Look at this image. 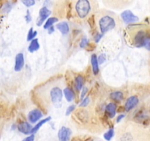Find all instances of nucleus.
Instances as JSON below:
<instances>
[{"mask_svg": "<svg viewBox=\"0 0 150 141\" xmlns=\"http://www.w3.org/2000/svg\"><path fill=\"white\" fill-rule=\"evenodd\" d=\"M121 18L125 24L135 23L139 21V18L130 10H125L121 13Z\"/></svg>", "mask_w": 150, "mask_h": 141, "instance_id": "obj_5", "label": "nucleus"}, {"mask_svg": "<svg viewBox=\"0 0 150 141\" xmlns=\"http://www.w3.org/2000/svg\"><path fill=\"white\" fill-rule=\"evenodd\" d=\"M144 46L148 50V51H150V37L146 36V40H145L144 42Z\"/></svg>", "mask_w": 150, "mask_h": 141, "instance_id": "obj_31", "label": "nucleus"}, {"mask_svg": "<svg viewBox=\"0 0 150 141\" xmlns=\"http://www.w3.org/2000/svg\"><path fill=\"white\" fill-rule=\"evenodd\" d=\"M98 59L99 65L103 64V63L105 61V55L104 54H101L100 55H99V57H98Z\"/></svg>", "mask_w": 150, "mask_h": 141, "instance_id": "obj_32", "label": "nucleus"}, {"mask_svg": "<svg viewBox=\"0 0 150 141\" xmlns=\"http://www.w3.org/2000/svg\"><path fill=\"white\" fill-rule=\"evenodd\" d=\"M110 98L113 101H117V102H120L124 98V95L121 91H114V92L110 93Z\"/></svg>", "mask_w": 150, "mask_h": 141, "instance_id": "obj_16", "label": "nucleus"}, {"mask_svg": "<svg viewBox=\"0 0 150 141\" xmlns=\"http://www.w3.org/2000/svg\"><path fill=\"white\" fill-rule=\"evenodd\" d=\"M146 38V33L143 30H139L135 34L133 38V45L137 48H140L144 46L145 40Z\"/></svg>", "mask_w": 150, "mask_h": 141, "instance_id": "obj_4", "label": "nucleus"}, {"mask_svg": "<svg viewBox=\"0 0 150 141\" xmlns=\"http://www.w3.org/2000/svg\"><path fill=\"white\" fill-rule=\"evenodd\" d=\"M120 141H133V136L129 133H125L122 135Z\"/></svg>", "mask_w": 150, "mask_h": 141, "instance_id": "obj_24", "label": "nucleus"}, {"mask_svg": "<svg viewBox=\"0 0 150 141\" xmlns=\"http://www.w3.org/2000/svg\"><path fill=\"white\" fill-rule=\"evenodd\" d=\"M98 24H99L101 34L103 35L108 31L114 29L116 27L117 23H116V21L114 19V17H112L110 15H105L99 19Z\"/></svg>", "mask_w": 150, "mask_h": 141, "instance_id": "obj_1", "label": "nucleus"}, {"mask_svg": "<svg viewBox=\"0 0 150 141\" xmlns=\"http://www.w3.org/2000/svg\"><path fill=\"white\" fill-rule=\"evenodd\" d=\"M48 33H49V34H51L52 32H54V26H51V27H50L49 29H48Z\"/></svg>", "mask_w": 150, "mask_h": 141, "instance_id": "obj_38", "label": "nucleus"}, {"mask_svg": "<svg viewBox=\"0 0 150 141\" xmlns=\"http://www.w3.org/2000/svg\"><path fill=\"white\" fill-rule=\"evenodd\" d=\"M117 104L115 103L111 102L108 104L105 107V115L109 118H113L115 117L117 113Z\"/></svg>", "mask_w": 150, "mask_h": 141, "instance_id": "obj_12", "label": "nucleus"}, {"mask_svg": "<svg viewBox=\"0 0 150 141\" xmlns=\"http://www.w3.org/2000/svg\"><path fill=\"white\" fill-rule=\"evenodd\" d=\"M58 21H59L58 18H56V17L48 18V19L46 20V21L45 22V24H44L43 28L45 29H49L50 27L53 26L54 24H55L56 22H57Z\"/></svg>", "mask_w": 150, "mask_h": 141, "instance_id": "obj_21", "label": "nucleus"}, {"mask_svg": "<svg viewBox=\"0 0 150 141\" xmlns=\"http://www.w3.org/2000/svg\"><path fill=\"white\" fill-rule=\"evenodd\" d=\"M23 66H24V56L22 53H18V54H16V59H15V71H21Z\"/></svg>", "mask_w": 150, "mask_h": 141, "instance_id": "obj_10", "label": "nucleus"}, {"mask_svg": "<svg viewBox=\"0 0 150 141\" xmlns=\"http://www.w3.org/2000/svg\"><path fill=\"white\" fill-rule=\"evenodd\" d=\"M87 92H88V88H86V87H83L81 90V95H80L81 101L85 98V95H86V94L87 93Z\"/></svg>", "mask_w": 150, "mask_h": 141, "instance_id": "obj_29", "label": "nucleus"}, {"mask_svg": "<svg viewBox=\"0 0 150 141\" xmlns=\"http://www.w3.org/2000/svg\"><path fill=\"white\" fill-rule=\"evenodd\" d=\"M42 117V113L39 109H34L28 114V120L31 123H35Z\"/></svg>", "mask_w": 150, "mask_h": 141, "instance_id": "obj_9", "label": "nucleus"}, {"mask_svg": "<svg viewBox=\"0 0 150 141\" xmlns=\"http://www.w3.org/2000/svg\"><path fill=\"white\" fill-rule=\"evenodd\" d=\"M38 35V32L37 31H34L33 28L31 27L29 29V32H28V35H27V41H32V40L35 39V37Z\"/></svg>", "mask_w": 150, "mask_h": 141, "instance_id": "obj_23", "label": "nucleus"}, {"mask_svg": "<svg viewBox=\"0 0 150 141\" xmlns=\"http://www.w3.org/2000/svg\"><path fill=\"white\" fill-rule=\"evenodd\" d=\"M99 141H100V140H99Z\"/></svg>", "mask_w": 150, "mask_h": 141, "instance_id": "obj_39", "label": "nucleus"}, {"mask_svg": "<svg viewBox=\"0 0 150 141\" xmlns=\"http://www.w3.org/2000/svg\"><path fill=\"white\" fill-rule=\"evenodd\" d=\"M35 134H31L30 135L24 138L22 141H35Z\"/></svg>", "mask_w": 150, "mask_h": 141, "instance_id": "obj_33", "label": "nucleus"}, {"mask_svg": "<svg viewBox=\"0 0 150 141\" xmlns=\"http://www.w3.org/2000/svg\"><path fill=\"white\" fill-rule=\"evenodd\" d=\"M25 19H26V21L27 22V23H29V22L32 21V16H31L30 12H29V10L26 11V16H25Z\"/></svg>", "mask_w": 150, "mask_h": 141, "instance_id": "obj_34", "label": "nucleus"}, {"mask_svg": "<svg viewBox=\"0 0 150 141\" xmlns=\"http://www.w3.org/2000/svg\"><path fill=\"white\" fill-rule=\"evenodd\" d=\"M76 110V106L75 105H70L66 110V115H69L71 113H73L74 110Z\"/></svg>", "mask_w": 150, "mask_h": 141, "instance_id": "obj_30", "label": "nucleus"}, {"mask_svg": "<svg viewBox=\"0 0 150 141\" xmlns=\"http://www.w3.org/2000/svg\"><path fill=\"white\" fill-rule=\"evenodd\" d=\"M103 37V34L101 33H97L96 35H95V41L96 43H98Z\"/></svg>", "mask_w": 150, "mask_h": 141, "instance_id": "obj_35", "label": "nucleus"}, {"mask_svg": "<svg viewBox=\"0 0 150 141\" xmlns=\"http://www.w3.org/2000/svg\"><path fill=\"white\" fill-rule=\"evenodd\" d=\"M124 117H125V115L124 114H120V115L117 116V120H116V122H117V123H120V122L121 121V120H122L123 118H124Z\"/></svg>", "mask_w": 150, "mask_h": 141, "instance_id": "obj_36", "label": "nucleus"}, {"mask_svg": "<svg viewBox=\"0 0 150 141\" xmlns=\"http://www.w3.org/2000/svg\"><path fill=\"white\" fill-rule=\"evenodd\" d=\"M39 48H40L39 41H38V39L35 38V39L32 40V41H31L30 44H29V47H28V51H29V52L32 53L38 51Z\"/></svg>", "mask_w": 150, "mask_h": 141, "instance_id": "obj_18", "label": "nucleus"}, {"mask_svg": "<svg viewBox=\"0 0 150 141\" xmlns=\"http://www.w3.org/2000/svg\"><path fill=\"white\" fill-rule=\"evenodd\" d=\"M50 98L51 101L56 107L61 104L63 97V91L59 87H54L50 90Z\"/></svg>", "mask_w": 150, "mask_h": 141, "instance_id": "obj_3", "label": "nucleus"}, {"mask_svg": "<svg viewBox=\"0 0 150 141\" xmlns=\"http://www.w3.org/2000/svg\"><path fill=\"white\" fill-rule=\"evenodd\" d=\"M139 102V99L136 95H132L129 97L125 101V110L126 112H129L133 110L134 107H136L138 105Z\"/></svg>", "mask_w": 150, "mask_h": 141, "instance_id": "obj_8", "label": "nucleus"}, {"mask_svg": "<svg viewBox=\"0 0 150 141\" xmlns=\"http://www.w3.org/2000/svg\"><path fill=\"white\" fill-rule=\"evenodd\" d=\"M56 27L59 29V31L63 35H67L70 32V27H69V25L67 22H60L56 25Z\"/></svg>", "mask_w": 150, "mask_h": 141, "instance_id": "obj_14", "label": "nucleus"}, {"mask_svg": "<svg viewBox=\"0 0 150 141\" xmlns=\"http://www.w3.org/2000/svg\"><path fill=\"white\" fill-rule=\"evenodd\" d=\"M89 101H90V100H89V97H85V98L81 101L80 104H79V107H86V106L89 104Z\"/></svg>", "mask_w": 150, "mask_h": 141, "instance_id": "obj_26", "label": "nucleus"}, {"mask_svg": "<svg viewBox=\"0 0 150 141\" xmlns=\"http://www.w3.org/2000/svg\"><path fill=\"white\" fill-rule=\"evenodd\" d=\"M91 65H92V72L95 75L99 73V63H98V57L95 54H93L91 57Z\"/></svg>", "mask_w": 150, "mask_h": 141, "instance_id": "obj_13", "label": "nucleus"}, {"mask_svg": "<svg viewBox=\"0 0 150 141\" xmlns=\"http://www.w3.org/2000/svg\"><path fill=\"white\" fill-rule=\"evenodd\" d=\"M63 93H64V97H65L66 100L69 102L72 101L73 100L75 97V93L73 92V90L71 88H65L63 90Z\"/></svg>", "mask_w": 150, "mask_h": 141, "instance_id": "obj_17", "label": "nucleus"}, {"mask_svg": "<svg viewBox=\"0 0 150 141\" xmlns=\"http://www.w3.org/2000/svg\"><path fill=\"white\" fill-rule=\"evenodd\" d=\"M21 3H23L26 7H32L35 4V1L34 0H24V1H21Z\"/></svg>", "mask_w": 150, "mask_h": 141, "instance_id": "obj_28", "label": "nucleus"}, {"mask_svg": "<svg viewBox=\"0 0 150 141\" xmlns=\"http://www.w3.org/2000/svg\"><path fill=\"white\" fill-rule=\"evenodd\" d=\"M76 13L80 19H84L91 10V4L88 0H79L76 2Z\"/></svg>", "mask_w": 150, "mask_h": 141, "instance_id": "obj_2", "label": "nucleus"}, {"mask_svg": "<svg viewBox=\"0 0 150 141\" xmlns=\"http://www.w3.org/2000/svg\"><path fill=\"white\" fill-rule=\"evenodd\" d=\"M12 8V4H10V2H7L2 7V11L3 13H9L10 10Z\"/></svg>", "mask_w": 150, "mask_h": 141, "instance_id": "obj_27", "label": "nucleus"}, {"mask_svg": "<svg viewBox=\"0 0 150 141\" xmlns=\"http://www.w3.org/2000/svg\"><path fill=\"white\" fill-rule=\"evenodd\" d=\"M17 128L18 130L21 133L24 135H29L32 133V129L33 127L27 121H21L18 124Z\"/></svg>", "mask_w": 150, "mask_h": 141, "instance_id": "obj_11", "label": "nucleus"}, {"mask_svg": "<svg viewBox=\"0 0 150 141\" xmlns=\"http://www.w3.org/2000/svg\"><path fill=\"white\" fill-rule=\"evenodd\" d=\"M86 111L85 110H78L76 112V113H75L76 116L78 117V118L82 122H86L88 119V115L87 113H86Z\"/></svg>", "mask_w": 150, "mask_h": 141, "instance_id": "obj_20", "label": "nucleus"}, {"mask_svg": "<svg viewBox=\"0 0 150 141\" xmlns=\"http://www.w3.org/2000/svg\"><path fill=\"white\" fill-rule=\"evenodd\" d=\"M72 132L70 128L62 126L58 132L59 141H70Z\"/></svg>", "mask_w": 150, "mask_h": 141, "instance_id": "obj_6", "label": "nucleus"}, {"mask_svg": "<svg viewBox=\"0 0 150 141\" xmlns=\"http://www.w3.org/2000/svg\"><path fill=\"white\" fill-rule=\"evenodd\" d=\"M83 77L81 75H78L76 78H75V86L77 90H81L82 88H83Z\"/></svg>", "mask_w": 150, "mask_h": 141, "instance_id": "obj_19", "label": "nucleus"}, {"mask_svg": "<svg viewBox=\"0 0 150 141\" xmlns=\"http://www.w3.org/2000/svg\"><path fill=\"white\" fill-rule=\"evenodd\" d=\"M114 135V127H111L104 134L103 137L104 139L106 141H111V140L112 139Z\"/></svg>", "mask_w": 150, "mask_h": 141, "instance_id": "obj_22", "label": "nucleus"}, {"mask_svg": "<svg viewBox=\"0 0 150 141\" xmlns=\"http://www.w3.org/2000/svg\"><path fill=\"white\" fill-rule=\"evenodd\" d=\"M93 17H94V16H91V17H90V19H89V20H88V22H89V23H90V20H91V19H92V18H93ZM94 24H95V21H94V22H92V23H91L90 24H89V26H90L92 28V27H93Z\"/></svg>", "mask_w": 150, "mask_h": 141, "instance_id": "obj_37", "label": "nucleus"}, {"mask_svg": "<svg viewBox=\"0 0 150 141\" xmlns=\"http://www.w3.org/2000/svg\"><path fill=\"white\" fill-rule=\"evenodd\" d=\"M51 120V117H47L46 118H44L42 119V120H41L40 121L38 122V123H36V125H35V126H34L33 128H32V133L31 134H35L37 132H38V130H39L40 129L41 127H42V126H43L45 123H46L47 122L50 121V120Z\"/></svg>", "mask_w": 150, "mask_h": 141, "instance_id": "obj_15", "label": "nucleus"}, {"mask_svg": "<svg viewBox=\"0 0 150 141\" xmlns=\"http://www.w3.org/2000/svg\"><path fill=\"white\" fill-rule=\"evenodd\" d=\"M89 44V41H88L87 38L86 37H83L80 41V43H79V46H80L81 48H85Z\"/></svg>", "mask_w": 150, "mask_h": 141, "instance_id": "obj_25", "label": "nucleus"}, {"mask_svg": "<svg viewBox=\"0 0 150 141\" xmlns=\"http://www.w3.org/2000/svg\"><path fill=\"white\" fill-rule=\"evenodd\" d=\"M51 14V11L47 7L44 6L40 10L39 12V18L38 19V21H37V25L38 26H41L42 24L46 20V19H48V16Z\"/></svg>", "mask_w": 150, "mask_h": 141, "instance_id": "obj_7", "label": "nucleus"}]
</instances>
